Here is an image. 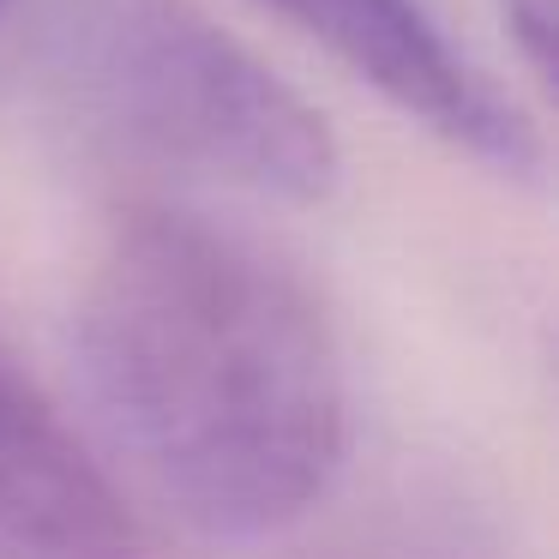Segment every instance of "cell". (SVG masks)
Wrapping results in <instances>:
<instances>
[{
  "mask_svg": "<svg viewBox=\"0 0 559 559\" xmlns=\"http://www.w3.org/2000/svg\"><path fill=\"white\" fill-rule=\"evenodd\" d=\"M0 559H151L127 487L0 343Z\"/></svg>",
  "mask_w": 559,
  "mask_h": 559,
  "instance_id": "4",
  "label": "cell"
},
{
  "mask_svg": "<svg viewBox=\"0 0 559 559\" xmlns=\"http://www.w3.org/2000/svg\"><path fill=\"white\" fill-rule=\"evenodd\" d=\"M289 31L331 55L349 79L373 85L403 121L427 127L445 151L481 163L487 175L530 181L542 169V139L493 73L445 37L421 0H259Z\"/></svg>",
  "mask_w": 559,
  "mask_h": 559,
  "instance_id": "3",
  "label": "cell"
},
{
  "mask_svg": "<svg viewBox=\"0 0 559 559\" xmlns=\"http://www.w3.org/2000/svg\"><path fill=\"white\" fill-rule=\"evenodd\" d=\"M0 7H7V0H0Z\"/></svg>",
  "mask_w": 559,
  "mask_h": 559,
  "instance_id": "5",
  "label": "cell"
},
{
  "mask_svg": "<svg viewBox=\"0 0 559 559\" xmlns=\"http://www.w3.org/2000/svg\"><path fill=\"white\" fill-rule=\"evenodd\" d=\"M109 457L211 542H265L349 457V367L301 271L187 205H127L73 295Z\"/></svg>",
  "mask_w": 559,
  "mask_h": 559,
  "instance_id": "1",
  "label": "cell"
},
{
  "mask_svg": "<svg viewBox=\"0 0 559 559\" xmlns=\"http://www.w3.org/2000/svg\"><path fill=\"white\" fill-rule=\"evenodd\" d=\"M49 73L115 145L271 205L337 193L325 115L193 0H49Z\"/></svg>",
  "mask_w": 559,
  "mask_h": 559,
  "instance_id": "2",
  "label": "cell"
}]
</instances>
